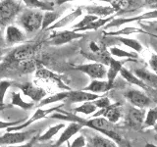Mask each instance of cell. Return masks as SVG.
I'll list each match as a JSON object with an SVG mask.
<instances>
[{
	"instance_id": "6da1fadb",
	"label": "cell",
	"mask_w": 157,
	"mask_h": 147,
	"mask_svg": "<svg viewBox=\"0 0 157 147\" xmlns=\"http://www.w3.org/2000/svg\"><path fill=\"white\" fill-rule=\"evenodd\" d=\"M49 117L51 119H55V120L77 123V124L82 126L83 127L93 130L103 134L104 136H107V138L113 140L117 145H120L123 142V137L116 130V126L114 124H112V123L108 122L106 119L102 117L91 118V119H83V118L77 116L76 114H73L71 112H67L61 109L55 113H53Z\"/></svg>"
},
{
	"instance_id": "7a4b0ae2",
	"label": "cell",
	"mask_w": 157,
	"mask_h": 147,
	"mask_svg": "<svg viewBox=\"0 0 157 147\" xmlns=\"http://www.w3.org/2000/svg\"><path fill=\"white\" fill-rule=\"evenodd\" d=\"M39 44L38 43H29V44H24L17 48H15L7 56L4 58V62L0 67L1 68H12L15 67L19 69V65L24 61L31 60L33 54L37 51Z\"/></svg>"
},
{
	"instance_id": "3957f363",
	"label": "cell",
	"mask_w": 157,
	"mask_h": 147,
	"mask_svg": "<svg viewBox=\"0 0 157 147\" xmlns=\"http://www.w3.org/2000/svg\"><path fill=\"white\" fill-rule=\"evenodd\" d=\"M42 18L43 13L41 11L29 9L20 15L18 23L28 33H33L41 28Z\"/></svg>"
},
{
	"instance_id": "277c9868",
	"label": "cell",
	"mask_w": 157,
	"mask_h": 147,
	"mask_svg": "<svg viewBox=\"0 0 157 147\" xmlns=\"http://www.w3.org/2000/svg\"><path fill=\"white\" fill-rule=\"evenodd\" d=\"M21 2L12 0L0 1V28H7L21 13Z\"/></svg>"
},
{
	"instance_id": "5b68a950",
	"label": "cell",
	"mask_w": 157,
	"mask_h": 147,
	"mask_svg": "<svg viewBox=\"0 0 157 147\" xmlns=\"http://www.w3.org/2000/svg\"><path fill=\"white\" fill-rule=\"evenodd\" d=\"M36 130H29L25 131H7L0 136V146H10L22 144L26 141L31 140L34 134H37Z\"/></svg>"
},
{
	"instance_id": "8992f818",
	"label": "cell",
	"mask_w": 157,
	"mask_h": 147,
	"mask_svg": "<svg viewBox=\"0 0 157 147\" xmlns=\"http://www.w3.org/2000/svg\"><path fill=\"white\" fill-rule=\"evenodd\" d=\"M83 36H85L83 33L76 32L74 31H53L46 39V42L53 46H61L77 39H81Z\"/></svg>"
},
{
	"instance_id": "52a82bcc",
	"label": "cell",
	"mask_w": 157,
	"mask_h": 147,
	"mask_svg": "<svg viewBox=\"0 0 157 147\" xmlns=\"http://www.w3.org/2000/svg\"><path fill=\"white\" fill-rule=\"evenodd\" d=\"M63 106H64V103H62V104L58 105V106L48 108V109H41V108H38V109L33 114L31 119H29L27 121H24L22 124H20L16 126L9 127V129L7 130V131L8 132L9 131H21V130L26 129V127H28L29 126H31L33 123L41 120V119H43V118H46L47 116H50L51 114H53V113L59 111Z\"/></svg>"
},
{
	"instance_id": "ba28073f",
	"label": "cell",
	"mask_w": 157,
	"mask_h": 147,
	"mask_svg": "<svg viewBox=\"0 0 157 147\" xmlns=\"http://www.w3.org/2000/svg\"><path fill=\"white\" fill-rule=\"evenodd\" d=\"M36 77L38 80H42L48 81L49 83H52L56 87L60 88V89H64L66 91L72 90L70 86H68L65 82L63 81L62 77L57 75L56 73H54L50 70H48L46 68H43L42 66H39L37 70L36 71Z\"/></svg>"
},
{
	"instance_id": "9c48e42d",
	"label": "cell",
	"mask_w": 157,
	"mask_h": 147,
	"mask_svg": "<svg viewBox=\"0 0 157 147\" xmlns=\"http://www.w3.org/2000/svg\"><path fill=\"white\" fill-rule=\"evenodd\" d=\"M73 69L77 71H80L83 74H86L92 80H101L106 77L107 69L106 66L100 63H90V64H82V65L75 66Z\"/></svg>"
},
{
	"instance_id": "30bf717a",
	"label": "cell",
	"mask_w": 157,
	"mask_h": 147,
	"mask_svg": "<svg viewBox=\"0 0 157 147\" xmlns=\"http://www.w3.org/2000/svg\"><path fill=\"white\" fill-rule=\"evenodd\" d=\"M157 19V10H151L149 12H145L140 14L136 17H129V18H115L112 21L107 24L104 27L105 29L111 28H120L125 24H129L132 22H140V21H146V20H153Z\"/></svg>"
},
{
	"instance_id": "8fae6325",
	"label": "cell",
	"mask_w": 157,
	"mask_h": 147,
	"mask_svg": "<svg viewBox=\"0 0 157 147\" xmlns=\"http://www.w3.org/2000/svg\"><path fill=\"white\" fill-rule=\"evenodd\" d=\"M144 109H139L136 107H130L125 117V125L130 129H142V125L145 119Z\"/></svg>"
},
{
	"instance_id": "7c38bea8",
	"label": "cell",
	"mask_w": 157,
	"mask_h": 147,
	"mask_svg": "<svg viewBox=\"0 0 157 147\" xmlns=\"http://www.w3.org/2000/svg\"><path fill=\"white\" fill-rule=\"evenodd\" d=\"M124 96L132 106L139 109H144L152 104L150 98L145 93L137 89H129L124 93Z\"/></svg>"
},
{
	"instance_id": "4fadbf2b",
	"label": "cell",
	"mask_w": 157,
	"mask_h": 147,
	"mask_svg": "<svg viewBox=\"0 0 157 147\" xmlns=\"http://www.w3.org/2000/svg\"><path fill=\"white\" fill-rule=\"evenodd\" d=\"M13 85L17 86L25 95L29 97L33 102L39 103L43 98L46 96V91L42 87L34 85L33 82H25L22 85L19 83H13Z\"/></svg>"
},
{
	"instance_id": "5bb4252c",
	"label": "cell",
	"mask_w": 157,
	"mask_h": 147,
	"mask_svg": "<svg viewBox=\"0 0 157 147\" xmlns=\"http://www.w3.org/2000/svg\"><path fill=\"white\" fill-rule=\"evenodd\" d=\"M83 136L86 141V147H119L113 140L98 132L86 130Z\"/></svg>"
},
{
	"instance_id": "9a60e30c",
	"label": "cell",
	"mask_w": 157,
	"mask_h": 147,
	"mask_svg": "<svg viewBox=\"0 0 157 147\" xmlns=\"http://www.w3.org/2000/svg\"><path fill=\"white\" fill-rule=\"evenodd\" d=\"M102 117L106 119L108 122L112 123V124H116L119 122V120L122 117V107L121 103H114L108 106L105 109H100L99 111L95 112V114H93L91 118H98Z\"/></svg>"
},
{
	"instance_id": "2e32d148",
	"label": "cell",
	"mask_w": 157,
	"mask_h": 147,
	"mask_svg": "<svg viewBox=\"0 0 157 147\" xmlns=\"http://www.w3.org/2000/svg\"><path fill=\"white\" fill-rule=\"evenodd\" d=\"M100 97H101L100 95L93 94V93L86 92L83 90H70V91H68V97L65 103H68V104H75V103L92 102Z\"/></svg>"
},
{
	"instance_id": "e0dca14e",
	"label": "cell",
	"mask_w": 157,
	"mask_h": 147,
	"mask_svg": "<svg viewBox=\"0 0 157 147\" xmlns=\"http://www.w3.org/2000/svg\"><path fill=\"white\" fill-rule=\"evenodd\" d=\"M5 42L9 45H13V44L24 42L26 40V34L21 28H19L16 26L10 24L6 28V32H5Z\"/></svg>"
},
{
	"instance_id": "ac0fdd59",
	"label": "cell",
	"mask_w": 157,
	"mask_h": 147,
	"mask_svg": "<svg viewBox=\"0 0 157 147\" xmlns=\"http://www.w3.org/2000/svg\"><path fill=\"white\" fill-rule=\"evenodd\" d=\"M82 9H85L87 15L95 16L99 19H103V17L108 18L110 16L115 15L116 12L111 6H102V5H88V6H83Z\"/></svg>"
},
{
	"instance_id": "d6986e66",
	"label": "cell",
	"mask_w": 157,
	"mask_h": 147,
	"mask_svg": "<svg viewBox=\"0 0 157 147\" xmlns=\"http://www.w3.org/2000/svg\"><path fill=\"white\" fill-rule=\"evenodd\" d=\"M134 75L139 77L140 80L148 86L149 88H156L157 87V76L154 73L148 71L145 68H137L135 69Z\"/></svg>"
},
{
	"instance_id": "ffe728a7",
	"label": "cell",
	"mask_w": 157,
	"mask_h": 147,
	"mask_svg": "<svg viewBox=\"0 0 157 147\" xmlns=\"http://www.w3.org/2000/svg\"><path fill=\"white\" fill-rule=\"evenodd\" d=\"M82 129H83L82 126L77 124V123H71L68 126L65 127V130H63L61 135L59 136V138L57 139V141L53 144V147H60L63 143L68 142L72 136L78 134V131H81Z\"/></svg>"
},
{
	"instance_id": "44dd1931",
	"label": "cell",
	"mask_w": 157,
	"mask_h": 147,
	"mask_svg": "<svg viewBox=\"0 0 157 147\" xmlns=\"http://www.w3.org/2000/svg\"><path fill=\"white\" fill-rule=\"evenodd\" d=\"M82 7H78L76 10H74L71 13H69L68 15H66L65 17H63L61 19H59L58 21L53 24L51 27H49L46 31H56L58 28H64V27H67L68 24H70L72 22L75 21L76 19H78L80 16H82Z\"/></svg>"
},
{
	"instance_id": "7402d4cb",
	"label": "cell",
	"mask_w": 157,
	"mask_h": 147,
	"mask_svg": "<svg viewBox=\"0 0 157 147\" xmlns=\"http://www.w3.org/2000/svg\"><path fill=\"white\" fill-rule=\"evenodd\" d=\"M115 87L114 85H110L107 81H101V80H93L90 85H86L83 88V91L90 92L93 94L99 95L100 93H105Z\"/></svg>"
},
{
	"instance_id": "603a6c76",
	"label": "cell",
	"mask_w": 157,
	"mask_h": 147,
	"mask_svg": "<svg viewBox=\"0 0 157 147\" xmlns=\"http://www.w3.org/2000/svg\"><path fill=\"white\" fill-rule=\"evenodd\" d=\"M26 6L33 10H39V11L53 12L56 7V1L51 0H24Z\"/></svg>"
},
{
	"instance_id": "cb8c5ba5",
	"label": "cell",
	"mask_w": 157,
	"mask_h": 147,
	"mask_svg": "<svg viewBox=\"0 0 157 147\" xmlns=\"http://www.w3.org/2000/svg\"><path fill=\"white\" fill-rule=\"evenodd\" d=\"M128 61H135V60H130V59H126L124 61H120V60H116L114 58L110 59L109 62V69L107 70L106 74V77H107V81L110 83V85H114V81L116 80V77L118 76V74H120V71L123 68V64L128 62Z\"/></svg>"
},
{
	"instance_id": "d4e9b609",
	"label": "cell",
	"mask_w": 157,
	"mask_h": 147,
	"mask_svg": "<svg viewBox=\"0 0 157 147\" xmlns=\"http://www.w3.org/2000/svg\"><path fill=\"white\" fill-rule=\"evenodd\" d=\"M120 75L121 77L124 78V80L126 81H128L129 83H131V85H136L139 86L140 88H142V89L144 90H147L149 89V87L147 86L146 85H144V82H142L139 77H136L134 74H132V72H130L128 69H126L125 67L122 68V70L120 71Z\"/></svg>"
},
{
	"instance_id": "484cf974",
	"label": "cell",
	"mask_w": 157,
	"mask_h": 147,
	"mask_svg": "<svg viewBox=\"0 0 157 147\" xmlns=\"http://www.w3.org/2000/svg\"><path fill=\"white\" fill-rule=\"evenodd\" d=\"M115 15H113V16H110L108 18H103V19H97L95 20L94 22L90 23L88 26H86V28H81V29H76V32H86V31H97L98 28H100L102 27H105L107 24H109L113 19H115ZM72 31V29H71Z\"/></svg>"
},
{
	"instance_id": "4316f807",
	"label": "cell",
	"mask_w": 157,
	"mask_h": 147,
	"mask_svg": "<svg viewBox=\"0 0 157 147\" xmlns=\"http://www.w3.org/2000/svg\"><path fill=\"white\" fill-rule=\"evenodd\" d=\"M66 126L64 123H60V124H57L55 126H53L44 132L43 134L38 135L37 136V141L38 142H48L50 139H52L54 136H55L59 131L62 129H64Z\"/></svg>"
},
{
	"instance_id": "83f0119b",
	"label": "cell",
	"mask_w": 157,
	"mask_h": 147,
	"mask_svg": "<svg viewBox=\"0 0 157 147\" xmlns=\"http://www.w3.org/2000/svg\"><path fill=\"white\" fill-rule=\"evenodd\" d=\"M68 97V91H62L59 93H55L51 96H48L43 98V99L38 103V107H42V106H46L49 104H52V103H56V102H65Z\"/></svg>"
},
{
	"instance_id": "f1b7e54d",
	"label": "cell",
	"mask_w": 157,
	"mask_h": 147,
	"mask_svg": "<svg viewBox=\"0 0 157 147\" xmlns=\"http://www.w3.org/2000/svg\"><path fill=\"white\" fill-rule=\"evenodd\" d=\"M59 18H60V13L58 12H44L43 13V18H42V24H41V29L42 31H46V29L51 27L53 24H55Z\"/></svg>"
},
{
	"instance_id": "f546056e",
	"label": "cell",
	"mask_w": 157,
	"mask_h": 147,
	"mask_svg": "<svg viewBox=\"0 0 157 147\" xmlns=\"http://www.w3.org/2000/svg\"><path fill=\"white\" fill-rule=\"evenodd\" d=\"M109 54H111L112 56L114 57H118V58H127V59H130V60H135L137 59V53L136 52H129V51H126V50H123V49H120L118 47H110L109 48Z\"/></svg>"
},
{
	"instance_id": "4dcf8cb0",
	"label": "cell",
	"mask_w": 157,
	"mask_h": 147,
	"mask_svg": "<svg viewBox=\"0 0 157 147\" xmlns=\"http://www.w3.org/2000/svg\"><path fill=\"white\" fill-rule=\"evenodd\" d=\"M116 39L118 41H120L122 44H124V45L130 47L131 49H134L136 51V53H140L142 51V47L141 43L140 41H137L136 39L135 38H128V37H124V36H117Z\"/></svg>"
},
{
	"instance_id": "1f68e13d",
	"label": "cell",
	"mask_w": 157,
	"mask_h": 147,
	"mask_svg": "<svg viewBox=\"0 0 157 147\" xmlns=\"http://www.w3.org/2000/svg\"><path fill=\"white\" fill-rule=\"evenodd\" d=\"M11 105L18 106V107L22 108V109H24V110H31L34 104H33V103L25 102L22 99V97H21V93H20L19 91H16V92H12Z\"/></svg>"
},
{
	"instance_id": "d6a6232c",
	"label": "cell",
	"mask_w": 157,
	"mask_h": 147,
	"mask_svg": "<svg viewBox=\"0 0 157 147\" xmlns=\"http://www.w3.org/2000/svg\"><path fill=\"white\" fill-rule=\"evenodd\" d=\"M136 32H144V33H146V32L144 31L142 28H132V27H126V28H123L122 29H119V31H116V32H105V36H129V34L136 33Z\"/></svg>"
},
{
	"instance_id": "836d02e7",
	"label": "cell",
	"mask_w": 157,
	"mask_h": 147,
	"mask_svg": "<svg viewBox=\"0 0 157 147\" xmlns=\"http://www.w3.org/2000/svg\"><path fill=\"white\" fill-rule=\"evenodd\" d=\"M157 124V107L151 108L145 114V119L142 125V129L149 126H154Z\"/></svg>"
},
{
	"instance_id": "e575fe53",
	"label": "cell",
	"mask_w": 157,
	"mask_h": 147,
	"mask_svg": "<svg viewBox=\"0 0 157 147\" xmlns=\"http://www.w3.org/2000/svg\"><path fill=\"white\" fill-rule=\"evenodd\" d=\"M97 108L92 104L91 102H85L82 103L81 106L76 107L74 111L76 113H81V114H85V115H90L93 113L96 112Z\"/></svg>"
},
{
	"instance_id": "d590c367",
	"label": "cell",
	"mask_w": 157,
	"mask_h": 147,
	"mask_svg": "<svg viewBox=\"0 0 157 147\" xmlns=\"http://www.w3.org/2000/svg\"><path fill=\"white\" fill-rule=\"evenodd\" d=\"M13 85V81L8 80H2L0 81V108L3 109L4 107V98L7 90Z\"/></svg>"
},
{
	"instance_id": "8d00e7d4",
	"label": "cell",
	"mask_w": 157,
	"mask_h": 147,
	"mask_svg": "<svg viewBox=\"0 0 157 147\" xmlns=\"http://www.w3.org/2000/svg\"><path fill=\"white\" fill-rule=\"evenodd\" d=\"M97 19H99V18H97L95 16H91V15H86L85 17H83L82 20H81L80 22H78V24H76L75 26H73L72 27V31H76V29H81V28H86V26H88L90 23L92 22H94L95 20Z\"/></svg>"
},
{
	"instance_id": "74e56055",
	"label": "cell",
	"mask_w": 157,
	"mask_h": 147,
	"mask_svg": "<svg viewBox=\"0 0 157 147\" xmlns=\"http://www.w3.org/2000/svg\"><path fill=\"white\" fill-rule=\"evenodd\" d=\"M93 105H94L96 108H99V109H105L108 106H110L112 103L110 102V99L106 96H101L100 98L94 100L91 102Z\"/></svg>"
},
{
	"instance_id": "f35d334b",
	"label": "cell",
	"mask_w": 157,
	"mask_h": 147,
	"mask_svg": "<svg viewBox=\"0 0 157 147\" xmlns=\"http://www.w3.org/2000/svg\"><path fill=\"white\" fill-rule=\"evenodd\" d=\"M86 137L83 135H80L71 144L68 143V147H86Z\"/></svg>"
},
{
	"instance_id": "ab89813d",
	"label": "cell",
	"mask_w": 157,
	"mask_h": 147,
	"mask_svg": "<svg viewBox=\"0 0 157 147\" xmlns=\"http://www.w3.org/2000/svg\"><path fill=\"white\" fill-rule=\"evenodd\" d=\"M23 121H15V122H3V121H0V130H8L9 127H12V126H18L20 123H23Z\"/></svg>"
},
{
	"instance_id": "60d3db41",
	"label": "cell",
	"mask_w": 157,
	"mask_h": 147,
	"mask_svg": "<svg viewBox=\"0 0 157 147\" xmlns=\"http://www.w3.org/2000/svg\"><path fill=\"white\" fill-rule=\"evenodd\" d=\"M149 66L153 73L157 76V54H151V57L149 59Z\"/></svg>"
},
{
	"instance_id": "b9f144b4",
	"label": "cell",
	"mask_w": 157,
	"mask_h": 147,
	"mask_svg": "<svg viewBox=\"0 0 157 147\" xmlns=\"http://www.w3.org/2000/svg\"><path fill=\"white\" fill-rule=\"evenodd\" d=\"M140 26L142 27L141 28L142 29H144V28L147 29V32H146L147 34H151L152 32H156L157 33V24H153L151 22V23H149V26H146V24H141L140 22Z\"/></svg>"
},
{
	"instance_id": "7bdbcfd3",
	"label": "cell",
	"mask_w": 157,
	"mask_h": 147,
	"mask_svg": "<svg viewBox=\"0 0 157 147\" xmlns=\"http://www.w3.org/2000/svg\"><path fill=\"white\" fill-rule=\"evenodd\" d=\"M39 134H37L36 136H33V138L29 140V142H27L26 144H23V145H10V146H0V147H33V143L36 142V140L37 139V136Z\"/></svg>"
},
{
	"instance_id": "ee69618b",
	"label": "cell",
	"mask_w": 157,
	"mask_h": 147,
	"mask_svg": "<svg viewBox=\"0 0 157 147\" xmlns=\"http://www.w3.org/2000/svg\"><path fill=\"white\" fill-rule=\"evenodd\" d=\"M33 147H53V144L51 142H38L36 139Z\"/></svg>"
},
{
	"instance_id": "f6af8a7d",
	"label": "cell",
	"mask_w": 157,
	"mask_h": 147,
	"mask_svg": "<svg viewBox=\"0 0 157 147\" xmlns=\"http://www.w3.org/2000/svg\"><path fill=\"white\" fill-rule=\"evenodd\" d=\"M6 46V42H5V38L3 36V34H2V31H1V28H0V47L3 48Z\"/></svg>"
},
{
	"instance_id": "bcb514c9",
	"label": "cell",
	"mask_w": 157,
	"mask_h": 147,
	"mask_svg": "<svg viewBox=\"0 0 157 147\" xmlns=\"http://www.w3.org/2000/svg\"><path fill=\"white\" fill-rule=\"evenodd\" d=\"M146 3H148L150 8L153 10H157V1H146Z\"/></svg>"
},
{
	"instance_id": "7dc6e473",
	"label": "cell",
	"mask_w": 157,
	"mask_h": 147,
	"mask_svg": "<svg viewBox=\"0 0 157 147\" xmlns=\"http://www.w3.org/2000/svg\"><path fill=\"white\" fill-rule=\"evenodd\" d=\"M145 147H157V145L152 144V143H147V144L145 145Z\"/></svg>"
},
{
	"instance_id": "c3c4849f",
	"label": "cell",
	"mask_w": 157,
	"mask_h": 147,
	"mask_svg": "<svg viewBox=\"0 0 157 147\" xmlns=\"http://www.w3.org/2000/svg\"><path fill=\"white\" fill-rule=\"evenodd\" d=\"M2 55H3V48L0 47V58L2 57Z\"/></svg>"
},
{
	"instance_id": "681fc988",
	"label": "cell",
	"mask_w": 157,
	"mask_h": 147,
	"mask_svg": "<svg viewBox=\"0 0 157 147\" xmlns=\"http://www.w3.org/2000/svg\"><path fill=\"white\" fill-rule=\"evenodd\" d=\"M127 147H132V145L130 143V142H128V143H127Z\"/></svg>"
},
{
	"instance_id": "f907efd6",
	"label": "cell",
	"mask_w": 157,
	"mask_h": 147,
	"mask_svg": "<svg viewBox=\"0 0 157 147\" xmlns=\"http://www.w3.org/2000/svg\"><path fill=\"white\" fill-rule=\"evenodd\" d=\"M153 130H155V131L157 132V124H156V125H155V126H153Z\"/></svg>"
},
{
	"instance_id": "816d5d0a",
	"label": "cell",
	"mask_w": 157,
	"mask_h": 147,
	"mask_svg": "<svg viewBox=\"0 0 157 147\" xmlns=\"http://www.w3.org/2000/svg\"><path fill=\"white\" fill-rule=\"evenodd\" d=\"M152 23H153V24H157V21H156V22H152Z\"/></svg>"
}]
</instances>
